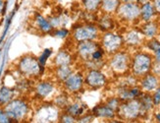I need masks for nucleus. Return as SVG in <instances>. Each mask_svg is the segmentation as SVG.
I'll return each instance as SVG.
<instances>
[{
  "label": "nucleus",
  "mask_w": 160,
  "mask_h": 123,
  "mask_svg": "<svg viewBox=\"0 0 160 123\" xmlns=\"http://www.w3.org/2000/svg\"><path fill=\"white\" fill-rule=\"evenodd\" d=\"M44 67L40 65L38 58L28 54L21 57L17 64V70L23 78L29 80L38 79L42 75Z\"/></svg>",
  "instance_id": "1"
},
{
  "label": "nucleus",
  "mask_w": 160,
  "mask_h": 123,
  "mask_svg": "<svg viewBox=\"0 0 160 123\" xmlns=\"http://www.w3.org/2000/svg\"><path fill=\"white\" fill-rule=\"evenodd\" d=\"M3 107L12 122L28 120L31 114V105L24 98H14Z\"/></svg>",
  "instance_id": "2"
},
{
  "label": "nucleus",
  "mask_w": 160,
  "mask_h": 123,
  "mask_svg": "<svg viewBox=\"0 0 160 123\" xmlns=\"http://www.w3.org/2000/svg\"><path fill=\"white\" fill-rule=\"evenodd\" d=\"M98 35V29L92 24H82L75 26L72 30V38L76 43L85 40H94Z\"/></svg>",
  "instance_id": "3"
},
{
  "label": "nucleus",
  "mask_w": 160,
  "mask_h": 123,
  "mask_svg": "<svg viewBox=\"0 0 160 123\" xmlns=\"http://www.w3.org/2000/svg\"><path fill=\"white\" fill-rule=\"evenodd\" d=\"M61 85L64 92L70 95H79L85 87L83 75L80 72H73L64 82H62Z\"/></svg>",
  "instance_id": "4"
},
{
  "label": "nucleus",
  "mask_w": 160,
  "mask_h": 123,
  "mask_svg": "<svg viewBox=\"0 0 160 123\" xmlns=\"http://www.w3.org/2000/svg\"><path fill=\"white\" fill-rule=\"evenodd\" d=\"M98 47H99L98 44H95L93 40H85V42L76 43L75 56L86 63L88 61L92 60L93 52Z\"/></svg>",
  "instance_id": "5"
},
{
  "label": "nucleus",
  "mask_w": 160,
  "mask_h": 123,
  "mask_svg": "<svg viewBox=\"0 0 160 123\" xmlns=\"http://www.w3.org/2000/svg\"><path fill=\"white\" fill-rule=\"evenodd\" d=\"M55 83L52 81H38L33 86L32 92L36 99L39 100H45L49 99L55 92Z\"/></svg>",
  "instance_id": "6"
},
{
  "label": "nucleus",
  "mask_w": 160,
  "mask_h": 123,
  "mask_svg": "<svg viewBox=\"0 0 160 123\" xmlns=\"http://www.w3.org/2000/svg\"><path fill=\"white\" fill-rule=\"evenodd\" d=\"M83 79H85V86L92 89H99L106 83L105 75L97 69H89L86 76H83Z\"/></svg>",
  "instance_id": "7"
},
{
  "label": "nucleus",
  "mask_w": 160,
  "mask_h": 123,
  "mask_svg": "<svg viewBox=\"0 0 160 123\" xmlns=\"http://www.w3.org/2000/svg\"><path fill=\"white\" fill-rule=\"evenodd\" d=\"M151 68V58L145 53H140L134 58L133 70L136 75H144Z\"/></svg>",
  "instance_id": "8"
},
{
  "label": "nucleus",
  "mask_w": 160,
  "mask_h": 123,
  "mask_svg": "<svg viewBox=\"0 0 160 123\" xmlns=\"http://www.w3.org/2000/svg\"><path fill=\"white\" fill-rule=\"evenodd\" d=\"M120 111L123 113V116L125 118L134 119L137 118L141 114V104L140 100H130L127 104L122 105L119 106Z\"/></svg>",
  "instance_id": "9"
},
{
  "label": "nucleus",
  "mask_w": 160,
  "mask_h": 123,
  "mask_svg": "<svg viewBox=\"0 0 160 123\" xmlns=\"http://www.w3.org/2000/svg\"><path fill=\"white\" fill-rule=\"evenodd\" d=\"M118 13L126 20H135L141 16V8L133 2L124 3L119 7Z\"/></svg>",
  "instance_id": "10"
},
{
  "label": "nucleus",
  "mask_w": 160,
  "mask_h": 123,
  "mask_svg": "<svg viewBox=\"0 0 160 123\" xmlns=\"http://www.w3.org/2000/svg\"><path fill=\"white\" fill-rule=\"evenodd\" d=\"M122 42H123V39L120 36L114 35V33H107L103 37L102 44L106 51L114 52L121 46Z\"/></svg>",
  "instance_id": "11"
},
{
  "label": "nucleus",
  "mask_w": 160,
  "mask_h": 123,
  "mask_svg": "<svg viewBox=\"0 0 160 123\" xmlns=\"http://www.w3.org/2000/svg\"><path fill=\"white\" fill-rule=\"evenodd\" d=\"M33 27L41 33H51L53 31V27L49 19L45 18L39 13H37L33 17Z\"/></svg>",
  "instance_id": "12"
},
{
  "label": "nucleus",
  "mask_w": 160,
  "mask_h": 123,
  "mask_svg": "<svg viewBox=\"0 0 160 123\" xmlns=\"http://www.w3.org/2000/svg\"><path fill=\"white\" fill-rule=\"evenodd\" d=\"M73 62H74V55L68 49L59 50L53 59L54 67L72 65Z\"/></svg>",
  "instance_id": "13"
},
{
  "label": "nucleus",
  "mask_w": 160,
  "mask_h": 123,
  "mask_svg": "<svg viewBox=\"0 0 160 123\" xmlns=\"http://www.w3.org/2000/svg\"><path fill=\"white\" fill-rule=\"evenodd\" d=\"M87 109H88V106L85 104L80 102L78 100V101H73V102L70 101V104L65 107L63 111L71 114L72 116L77 118V121H78V118L81 117L83 113H86Z\"/></svg>",
  "instance_id": "14"
},
{
  "label": "nucleus",
  "mask_w": 160,
  "mask_h": 123,
  "mask_svg": "<svg viewBox=\"0 0 160 123\" xmlns=\"http://www.w3.org/2000/svg\"><path fill=\"white\" fill-rule=\"evenodd\" d=\"M128 66V56L125 53H117L111 60V67L116 72H123Z\"/></svg>",
  "instance_id": "15"
},
{
  "label": "nucleus",
  "mask_w": 160,
  "mask_h": 123,
  "mask_svg": "<svg viewBox=\"0 0 160 123\" xmlns=\"http://www.w3.org/2000/svg\"><path fill=\"white\" fill-rule=\"evenodd\" d=\"M17 90L15 88H11L8 86H3L0 89V107L5 106L10 100L16 98Z\"/></svg>",
  "instance_id": "16"
},
{
  "label": "nucleus",
  "mask_w": 160,
  "mask_h": 123,
  "mask_svg": "<svg viewBox=\"0 0 160 123\" xmlns=\"http://www.w3.org/2000/svg\"><path fill=\"white\" fill-rule=\"evenodd\" d=\"M92 114L94 117L101 118H113L115 116V112L112 108L108 105H97L92 109Z\"/></svg>",
  "instance_id": "17"
},
{
  "label": "nucleus",
  "mask_w": 160,
  "mask_h": 123,
  "mask_svg": "<svg viewBox=\"0 0 160 123\" xmlns=\"http://www.w3.org/2000/svg\"><path fill=\"white\" fill-rule=\"evenodd\" d=\"M74 72V69L72 65H67V66H58L55 67V78H56L57 82H64L70 75Z\"/></svg>",
  "instance_id": "18"
},
{
  "label": "nucleus",
  "mask_w": 160,
  "mask_h": 123,
  "mask_svg": "<svg viewBox=\"0 0 160 123\" xmlns=\"http://www.w3.org/2000/svg\"><path fill=\"white\" fill-rule=\"evenodd\" d=\"M69 97H70V95L67 94L66 92H64L63 94L57 95V97H54V99L52 100V104L55 107L60 108L61 110H64L65 107L70 104Z\"/></svg>",
  "instance_id": "19"
},
{
  "label": "nucleus",
  "mask_w": 160,
  "mask_h": 123,
  "mask_svg": "<svg viewBox=\"0 0 160 123\" xmlns=\"http://www.w3.org/2000/svg\"><path fill=\"white\" fill-rule=\"evenodd\" d=\"M154 7L149 2H145L142 4L141 8V16L145 22H148L154 15Z\"/></svg>",
  "instance_id": "20"
},
{
  "label": "nucleus",
  "mask_w": 160,
  "mask_h": 123,
  "mask_svg": "<svg viewBox=\"0 0 160 123\" xmlns=\"http://www.w3.org/2000/svg\"><path fill=\"white\" fill-rule=\"evenodd\" d=\"M157 83H158V81L155 76H153V75H148V76H145V78L143 79L142 86L145 91L150 92L152 90H155L157 88Z\"/></svg>",
  "instance_id": "21"
},
{
  "label": "nucleus",
  "mask_w": 160,
  "mask_h": 123,
  "mask_svg": "<svg viewBox=\"0 0 160 123\" xmlns=\"http://www.w3.org/2000/svg\"><path fill=\"white\" fill-rule=\"evenodd\" d=\"M101 4V0H82V5L87 13L95 12Z\"/></svg>",
  "instance_id": "22"
},
{
  "label": "nucleus",
  "mask_w": 160,
  "mask_h": 123,
  "mask_svg": "<svg viewBox=\"0 0 160 123\" xmlns=\"http://www.w3.org/2000/svg\"><path fill=\"white\" fill-rule=\"evenodd\" d=\"M140 104H141V114L150 110L154 105L152 98H150L148 95H142V99L140 100Z\"/></svg>",
  "instance_id": "23"
},
{
  "label": "nucleus",
  "mask_w": 160,
  "mask_h": 123,
  "mask_svg": "<svg viewBox=\"0 0 160 123\" xmlns=\"http://www.w3.org/2000/svg\"><path fill=\"white\" fill-rule=\"evenodd\" d=\"M102 9L106 12H112L118 8L119 0H101Z\"/></svg>",
  "instance_id": "24"
},
{
  "label": "nucleus",
  "mask_w": 160,
  "mask_h": 123,
  "mask_svg": "<svg viewBox=\"0 0 160 123\" xmlns=\"http://www.w3.org/2000/svg\"><path fill=\"white\" fill-rule=\"evenodd\" d=\"M156 32L157 28L153 23H148L142 29V33L148 38H153L156 35Z\"/></svg>",
  "instance_id": "25"
},
{
  "label": "nucleus",
  "mask_w": 160,
  "mask_h": 123,
  "mask_svg": "<svg viewBox=\"0 0 160 123\" xmlns=\"http://www.w3.org/2000/svg\"><path fill=\"white\" fill-rule=\"evenodd\" d=\"M126 42L129 44H132V45H136L138 44H140V42H141L140 33L135 32V31L130 32L127 35V37H126Z\"/></svg>",
  "instance_id": "26"
},
{
  "label": "nucleus",
  "mask_w": 160,
  "mask_h": 123,
  "mask_svg": "<svg viewBox=\"0 0 160 123\" xmlns=\"http://www.w3.org/2000/svg\"><path fill=\"white\" fill-rule=\"evenodd\" d=\"M98 27L101 30H104V31L109 30L113 27L112 20H111V18H109L108 16H105L98 21Z\"/></svg>",
  "instance_id": "27"
},
{
  "label": "nucleus",
  "mask_w": 160,
  "mask_h": 123,
  "mask_svg": "<svg viewBox=\"0 0 160 123\" xmlns=\"http://www.w3.org/2000/svg\"><path fill=\"white\" fill-rule=\"evenodd\" d=\"M148 47L151 50H153L156 60L160 62V43L157 42V40H151L148 44Z\"/></svg>",
  "instance_id": "28"
},
{
  "label": "nucleus",
  "mask_w": 160,
  "mask_h": 123,
  "mask_svg": "<svg viewBox=\"0 0 160 123\" xmlns=\"http://www.w3.org/2000/svg\"><path fill=\"white\" fill-rule=\"evenodd\" d=\"M69 33H70V32H69L68 30H66L65 28H57V29H53V31L51 32V35L56 37V38H64L66 37L69 36Z\"/></svg>",
  "instance_id": "29"
},
{
  "label": "nucleus",
  "mask_w": 160,
  "mask_h": 123,
  "mask_svg": "<svg viewBox=\"0 0 160 123\" xmlns=\"http://www.w3.org/2000/svg\"><path fill=\"white\" fill-rule=\"evenodd\" d=\"M59 122H63V123H72V122H76L77 121V118L72 116L71 114H69L65 111L62 110V113L59 114V118H58Z\"/></svg>",
  "instance_id": "30"
},
{
  "label": "nucleus",
  "mask_w": 160,
  "mask_h": 123,
  "mask_svg": "<svg viewBox=\"0 0 160 123\" xmlns=\"http://www.w3.org/2000/svg\"><path fill=\"white\" fill-rule=\"evenodd\" d=\"M119 98L121 100H130L135 99V97L131 92V89H130V90H128V89H126V88H122L120 90Z\"/></svg>",
  "instance_id": "31"
},
{
  "label": "nucleus",
  "mask_w": 160,
  "mask_h": 123,
  "mask_svg": "<svg viewBox=\"0 0 160 123\" xmlns=\"http://www.w3.org/2000/svg\"><path fill=\"white\" fill-rule=\"evenodd\" d=\"M51 53H52V51H51V49H44V51L42 52V54L39 56V58H38V61H39V63H40V65L42 66V67H44L45 66V64H46V62H47V60H48V58L50 57V55H51Z\"/></svg>",
  "instance_id": "32"
},
{
  "label": "nucleus",
  "mask_w": 160,
  "mask_h": 123,
  "mask_svg": "<svg viewBox=\"0 0 160 123\" xmlns=\"http://www.w3.org/2000/svg\"><path fill=\"white\" fill-rule=\"evenodd\" d=\"M12 122L9 115L5 111L4 107H0V123H9Z\"/></svg>",
  "instance_id": "33"
},
{
  "label": "nucleus",
  "mask_w": 160,
  "mask_h": 123,
  "mask_svg": "<svg viewBox=\"0 0 160 123\" xmlns=\"http://www.w3.org/2000/svg\"><path fill=\"white\" fill-rule=\"evenodd\" d=\"M110 108H112L113 110L115 111L116 109L119 108V100H118V99L116 98H113V99H111L108 102H107V105Z\"/></svg>",
  "instance_id": "34"
},
{
  "label": "nucleus",
  "mask_w": 160,
  "mask_h": 123,
  "mask_svg": "<svg viewBox=\"0 0 160 123\" xmlns=\"http://www.w3.org/2000/svg\"><path fill=\"white\" fill-rule=\"evenodd\" d=\"M152 100H153V104L155 105L160 104V88H156V92L153 95V97H152Z\"/></svg>",
  "instance_id": "35"
},
{
  "label": "nucleus",
  "mask_w": 160,
  "mask_h": 123,
  "mask_svg": "<svg viewBox=\"0 0 160 123\" xmlns=\"http://www.w3.org/2000/svg\"><path fill=\"white\" fill-rule=\"evenodd\" d=\"M7 0H0V17H2L6 10Z\"/></svg>",
  "instance_id": "36"
},
{
  "label": "nucleus",
  "mask_w": 160,
  "mask_h": 123,
  "mask_svg": "<svg viewBox=\"0 0 160 123\" xmlns=\"http://www.w3.org/2000/svg\"><path fill=\"white\" fill-rule=\"evenodd\" d=\"M153 3H154V6H153V7L156 9V11H157L158 13H160V0H154Z\"/></svg>",
  "instance_id": "37"
},
{
  "label": "nucleus",
  "mask_w": 160,
  "mask_h": 123,
  "mask_svg": "<svg viewBox=\"0 0 160 123\" xmlns=\"http://www.w3.org/2000/svg\"><path fill=\"white\" fill-rule=\"evenodd\" d=\"M122 1H123L124 3H129V2H133V1H135V0H122Z\"/></svg>",
  "instance_id": "38"
},
{
  "label": "nucleus",
  "mask_w": 160,
  "mask_h": 123,
  "mask_svg": "<svg viewBox=\"0 0 160 123\" xmlns=\"http://www.w3.org/2000/svg\"><path fill=\"white\" fill-rule=\"evenodd\" d=\"M137 1H138V3H142V4H143V3L147 2V0H137Z\"/></svg>",
  "instance_id": "39"
},
{
  "label": "nucleus",
  "mask_w": 160,
  "mask_h": 123,
  "mask_svg": "<svg viewBox=\"0 0 160 123\" xmlns=\"http://www.w3.org/2000/svg\"><path fill=\"white\" fill-rule=\"evenodd\" d=\"M156 118H157V120L160 122V114L158 113V114H156Z\"/></svg>",
  "instance_id": "40"
}]
</instances>
